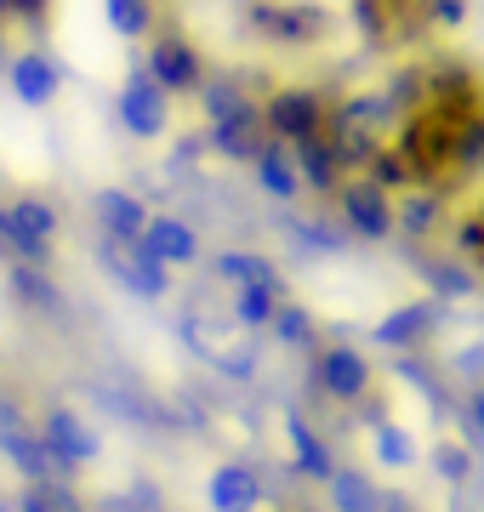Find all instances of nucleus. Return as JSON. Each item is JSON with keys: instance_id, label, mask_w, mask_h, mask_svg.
<instances>
[{"instance_id": "8", "label": "nucleus", "mask_w": 484, "mask_h": 512, "mask_svg": "<svg viewBox=\"0 0 484 512\" xmlns=\"http://www.w3.org/2000/svg\"><path fill=\"white\" fill-rule=\"evenodd\" d=\"M114 126L126 137H137V143H160L171 131V97L143 69H131L120 80V92H114Z\"/></svg>"}, {"instance_id": "15", "label": "nucleus", "mask_w": 484, "mask_h": 512, "mask_svg": "<svg viewBox=\"0 0 484 512\" xmlns=\"http://www.w3.org/2000/svg\"><path fill=\"white\" fill-rule=\"evenodd\" d=\"M92 217H97V234L103 239H137L143 222H149V205L137 200L131 188H97L92 194Z\"/></svg>"}, {"instance_id": "3", "label": "nucleus", "mask_w": 484, "mask_h": 512, "mask_svg": "<svg viewBox=\"0 0 484 512\" xmlns=\"http://www.w3.org/2000/svg\"><path fill=\"white\" fill-rule=\"evenodd\" d=\"M245 23L268 46H319L336 29L325 0H245Z\"/></svg>"}, {"instance_id": "29", "label": "nucleus", "mask_w": 484, "mask_h": 512, "mask_svg": "<svg viewBox=\"0 0 484 512\" xmlns=\"http://www.w3.org/2000/svg\"><path fill=\"white\" fill-rule=\"evenodd\" d=\"M371 450H376V461H382V467H410V461H416V433H410V427H399V421H376Z\"/></svg>"}, {"instance_id": "12", "label": "nucleus", "mask_w": 484, "mask_h": 512, "mask_svg": "<svg viewBox=\"0 0 484 512\" xmlns=\"http://www.w3.org/2000/svg\"><path fill=\"white\" fill-rule=\"evenodd\" d=\"M262 501H268V490H262V473L251 461H217L205 478V507L211 512H257Z\"/></svg>"}, {"instance_id": "11", "label": "nucleus", "mask_w": 484, "mask_h": 512, "mask_svg": "<svg viewBox=\"0 0 484 512\" xmlns=\"http://www.w3.org/2000/svg\"><path fill=\"white\" fill-rule=\"evenodd\" d=\"M336 211H342V222H348L359 239H388L393 228H399V217H393V194H382L371 177H342V188H336Z\"/></svg>"}, {"instance_id": "25", "label": "nucleus", "mask_w": 484, "mask_h": 512, "mask_svg": "<svg viewBox=\"0 0 484 512\" xmlns=\"http://www.w3.org/2000/svg\"><path fill=\"white\" fill-rule=\"evenodd\" d=\"M268 330H274V342H280V348H297V353H314L319 348V319L302 308V302H280L274 319H268Z\"/></svg>"}, {"instance_id": "26", "label": "nucleus", "mask_w": 484, "mask_h": 512, "mask_svg": "<svg viewBox=\"0 0 484 512\" xmlns=\"http://www.w3.org/2000/svg\"><path fill=\"white\" fill-rule=\"evenodd\" d=\"M194 97H200V109H205V126H217V120H234V114L257 109V97L245 92L240 80H211V74H205V86Z\"/></svg>"}, {"instance_id": "21", "label": "nucleus", "mask_w": 484, "mask_h": 512, "mask_svg": "<svg viewBox=\"0 0 484 512\" xmlns=\"http://www.w3.org/2000/svg\"><path fill=\"white\" fill-rule=\"evenodd\" d=\"M6 217H12V228H18L23 239L57 245V228H63V217H57V205L46 200V194H18V200L6 205Z\"/></svg>"}, {"instance_id": "20", "label": "nucleus", "mask_w": 484, "mask_h": 512, "mask_svg": "<svg viewBox=\"0 0 484 512\" xmlns=\"http://www.w3.org/2000/svg\"><path fill=\"white\" fill-rule=\"evenodd\" d=\"M12 512H92V507L69 478H40V484H18Z\"/></svg>"}, {"instance_id": "27", "label": "nucleus", "mask_w": 484, "mask_h": 512, "mask_svg": "<svg viewBox=\"0 0 484 512\" xmlns=\"http://www.w3.org/2000/svg\"><path fill=\"white\" fill-rule=\"evenodd\" d=\"M291 160H297L302 188H314V194H336V188H342V165L331 160V148H325V143H302V148H291Z\"/></svg>"}, {"instance_id": "5", "label": "nucleus", "mask_w": 484, "mask_h": 512, "mask_svg": "<svg viewBox=\"0 0 484 512\" xmlns=\"http://www.w3.org/2000/svg\"><path fill=\"white\" fill-rule=\"evenodd\" d=\"M143 74H149L166 97H194L205 86V57H200V46H194V35L160 23L149 35V52H143Z\"/></svg>"}, {"instance_id": "32", "label": "nucleus", "mask_w": 484, "mask_h": 512, "mask_svg": "<svg viewBox=\"0 0 484 512\" xmlns=\"http://www.w3.org/2000/svg\"><path fill=\"white\" fill-rule=\"evenodd\" d=\"M217 370H223L228 382H251V376H257V353L251 348H223L217 353Z\"/></svg>"}, {"instance_id": "34", "label": "nucleus", "mask_w": 484, "mask_h": 512, "mask_svg": "<svg viewBox=\"0 0 484 512\" xmlns=\"http://www.w3.org/2000/svg\"><path fill=\"white\" fill-rule=\"evenodd\" d=\"M467 12H473L467 0H433V35H439V29H462Z\"/></svg>"}, {"instance_id": "9", "label": "nucleus", "mask_w": 484, "mask_h": 512, "mask_svg": "<svg viewBox=\"0 0 484 512\" xmlns=\"http://www.w3.org/2000/svg\"><path fill=\"white\" fill-rule=\"evenodd\" d=\"M308 359H314V387L331 404H359L376 387V365L348 342H319Z\"/></svg>"}, {"instance_id": "18", "label": "nucleus", "mask_w": 484, "mask_h": 512, "mask_svg": "<svg viewBox=\"0 0 484 512\" xmlns=\"http://www.w3.org/2000/svg\"><path fill=\"white\" fill-rule=\"evenodd\" d=\"M251 171H257V188L268 194V200H280V205H291L302 194V177H297V160H291V148L285 143H262V154L251 160Z\"/></svg>"}, {"instance_id": "39", "label": "nucleus", "mask_w": 484, "mask_h": 512, "mask_svg": "<svg viewBox=\"0 0 484 512\" xmlns=\"http://www.w3.org/2000/svg\"><path fill=\"white\" fill-rule=\"evenodd\" d=\"M280 512H291V507H280Z\"/></svg>"}, {"instance_id": "38", "label": "nucleus", "mask_w": 484, "mask_h": 512, "mask_svg": "<svg viewBox=\"0 0 484 512\" xmlns=\"http://www.w3.org/2000/svg\"><path fill=\"white\" fill-rule=\"evenodd\" d=\"M0 512H12V501H6V495H0Z\"/></svg>"}, {"instance_id": "23", "label": "nucleus", "mask_w": 484, "mask_h": 512, "mask_svg": "<svg viewBox=\"0 0 484 512\" xmlns=\"http://www.w3.org/2000/svg\"><path fill=\"white\" fill-rule=\"evenodd\" d=\"M103 23L120 40H149L160 29V0H103Z\"/></svg>"}, {"instance_id": "13", "label": "nucleus", "mask_w": 484, "mask_h": 512, "mask_svg": "<svg viewBox=\"0 0 484 512\" xmlns=\"http://www.w3.org/2000/svg\"><path fill=\"white\" fill-rule=\"evenodd\" d=\"M137 245H143L154 262H166V268H188V262H200V234H194V222L171 217V211H149Z\"/></svg>"}, {"instance_id": "31", "label": "nucleus", "mask_w": 484, "mask_h": 512, "mask_svg": "<svg viewBox=\"0 0 484 512\" xmlns=\"http://www.w3.org/2000/svg\"><path fill=\"white\" fill-rule=\"evenodd\" d=\"M456 245H462V251L484 268V200L473 205V211H462V217H456Z\"/></svg>"}, {"instance_id": "16", "label": "nucleus", "mask_w": 484, "mask_h": 512, "mask_svg": "<svg viewBox=\"0 0 484 512\" xmlns=\"http://www.w3.org/2000/svg\"><path fill=\"white\" fill-rule=\"evenodd\" d=\"M262 143H268V131H262V109H245V114L217 120V126L205 131V148H211V154H223V160H234V165H251L262 154Z\"/></svg>"}, {"instance_id": "24", "label": "nucleus", "mask_w": 484, "mask_h": 512, "mask_svg": "<svg viewBox=\"0 0 484 512\" xmlns=\"http://www.w3.org/2000/svg\"><path fill=\"white\" fill-rule=\"evenodd\" d=\"M211 268H217V279L234 285V291H240V285H280V268H274L262 251H223ZM280 291H285V285H280Z\"/></svg>"}, {"instance_id": "10", "label": "nucleus", "mask_w": 484, "mask_h": 512, "mask_svg": "<svg viewBox=\"0 0 484 512\" xmlns=\"http://www.w3.org/2000/svg\"><path fill=\"white\" fill-rule=\"evenodd\" d=\"M6 92H12V103L29 114L52 109L57 92H63V63H57L52 52H40V46H23V52L6 57Z\"/></svg>"}, {"instance_id": "1", "label": "nucleus", "mask_w": 484, "mask_h": 512, "mask_svg": "<svg viewBox=\"0 0 484 512\" xmlns=\"http://www.w3.org/2000/svg\"><path fill=\"white\" fill-rule=\"evenodd\" d=\"M479 109H484V74H473L467 63H445L439 74H422V92L410 97L399 137H393L416 188H433V194L456 188V148H462V131Z\"/></svg>"}, {"instance_id": "35", "label": "nucleus", "mask_w": 484, "mask_h": 512, "mask_svg": "<svg viewBox=\"0 0 484 512\" xmlns=\"http://www.w3.org/2000/svg\"><path fill=\"white\" fill-rule=\"evenodd\" d=\"M18 262V228L6 217V205H0V268H12Z\"/></svg>"}, {"instance_id": "4", "label": "nucleus", "mask_w": 484, "mask_h": 512, "mask_svg": "<svg viewBox=\"0 0 484 512\" xmlns=\"http://www.w3.org/2000/svg\"><path fill=\"white\" fill-rule=\"evenodd\" d=\"M40 444H46V456H52V473L69 478L75 484L86 467H92L97 456H103V439H97V427L86 416H80L75 404H46L35 421Z\"/></svg>"}, {"instance_id": "19", "label": "nucleus", "mask_w": 484, "mask_h": 512, "mask_svg": "<svg viewBox=\"0 0 484 512\" xmlns=\"http://www.w3.org/2000/svg\"><path fill=\"white\" fill-rule=\"evenodd\" d=\"M6 291L23 313H57L63 308V291H57L52 268H29V262H12L6 268Z\"/></svg>"}, {"instance_id": "6", "label": "nucleus", "mask_w": 484, "mask_h": 512, "mask_svg": "<svg viewBox=\"0 0 484 512\" xmlns=\"http://www.w3.org/2000/svg\"><path fill=\"white\" fill-rule=\"evenodd\" d=\"M354 23L365 40L399 52L433 35V0H354Z\"/></svg>"}, {"instance_id": "37", "label": "nucleus", "mask_w": 484, "mask_h": 512, "mask_svg": "<svg viewBox=\"0 0 484 512\" xmlns=\"http://www.w3.org/2000/svg\"><path fill=\"white\" fill-rule=\"evenodd\" d=\"M6 57H12V52H6V23H0V63H6Z\"/></svg>"}, {"instance_id": "2", "label": "nucleus", "mask_w": 484, "mask_h": 512, "mask_svg": "<svg viewBox=\"0 0 484 512\" xmlns=\"http://www.w3.org/2000/svg\"><path fill=\"white\" fill-rule=\"evenodd\" d=\"M331 103L336 97L325 86H308V80H291V86H274L262 97V131L285 148H302V143H319L325 137V120H331Z\"/></svg>"}, {"instance_id": "30", "label": "nucleus", "mask_w": 484, "mask_h": 512, "mask_svg": "<svg viewBox=\"0 0 484 512\" xmlns=\"http://www.w3.org/2000/svg\"><path fill=\"white\" fill-rule=\"evenodd\" d=\"M57 0H0V23H23V29H52Z\"/></svg>"}, {"instance_id": "22", "label": "nucleus", "mask_w": 484, "mask_h": 512, "mask_svg": "<svg viewBox=\"0 0 484 512\" xmlns=\"http://www.w3.org/2000/svg\"><path fill=\"white\" fill-rule=\"evenodd\" d=\"M325 490H331L336 512H382V490L365 478V467H336V473L325 478Z\"/></svg>"}, {"instance_id": "33", "label": "nucleus", "mask_w": 484, "mask_h": 512, "mask_svg": "<svg viewBox=\"0 0 484 512\" xmlns=\"http://www.w3.org/2000/svg\"><path fill=\"white\" fill-rule=\"evenodd\" d=\"M433 456H439V473H445V478H456V484H462V478L473 473V456H467V444H456V439H450V444H439Z\"/></svg>"}, {"instance_id": "36", "label": "nucleus", "mask_w": 484, "mask_h": 512, "mask_svg": "<svg viewBox=\"0 0 484 512\" xmlns=\"http://www.w3.org/2000/svg\"><path fill=\"white\" fill-rule=\"evenodd\" d=\"M467 421H473V433L484 439V393H473V399H467Z\"/></svg>"}, {"instance_id": "17", "label": "nucleus", "mask_w": 484, "mask_h": 512, "mask_svg": "<svg viewBox=\"0 0 484 512\" xmlns=\"http://www.w3.org/2000/svg\"><path fill=\"white\" fill-rule=\"evenodd\" d=\"M285 444H291V467H297L302 478H314V484H325V478L336 473V456L331 444L314 433V421L302 416V410H285Z\"/></svg>"}, {"instance_id": "7", "label": "nucleus", "mask_w": 484, "mask_h": 512, "mask_svg": "<svg viewBox=\"0 0 484 512\" xmlns=\"http://www.w3.org/2000/svg\"><path fill=\"white\" fill-rule=\"evenodd\" d=\"M97 262H103V274L120 285L126 296H137V302H166L171 296V268L166 262H154L137 239H97Z\"/></svg>"}, {"instance_id": "28", "label": "nucleus", "mask_w": 484, "mask_h": 512, "mask_svg": "<svg viewBox=\"0 0 484 512\" xmlns=\"http://www.w3.org/2000/svg\"><path fill=\"white\" fill-rule=\"evenodd\" d=\"M280 302H285L280 285H240V291H234V325L240 330H268V319H274Z\"/></svg>"}, {"instance_id": "14", "label": "nucleus", "mask_w": 484, "mask_h": 512, "mask_svg": "<svg viewBox=\"0 0 484 512\" xmlns=\"http://www.w3.org/2000/svg\"><path fill=\"white\" fill-rule=\"evenodd\" d=\"M433 330H439V302H399V308L388 313V319H376L371 342L376 348H422Z\"/></svg>"}]
</instances>
